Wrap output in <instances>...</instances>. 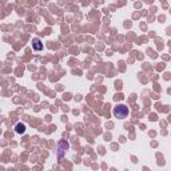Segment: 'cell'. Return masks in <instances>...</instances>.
Returning <instances> with one entry per match:
<instances>
[{"label": "cell", "instance_id": "1", "mask_svg": "<svg viewBox=\"0 0 171 171\" xmlns=\"http://www.w3.org/2000/svg\"><path fill=\"white\" fill-rule=\"evenodd\" d=\"M114 116L118 118V119H124V118L128 116L130 111H128V107L124 106V104H116L114 107Z\"/></svg>", "mask_w": 171, "mask_h": 171}, {"label": "cell", "instance_id": "2", "mask_svg": "<svg viewBox=\"0 0 171 171\" xmlns=\"http://www.w3.org/2000/svg\"><path fill=\"white\" fill-rule=\"evenodd\" d=\"M32 47H34L35 51H40V50H43V43L40 42V39L35 37V39L32 40Z\"/></svg>", "mask_w": 171, "mask_h": 171}, {"label": "cell", "instance_id": "3", "mask_svg": "<svg viewBox=\"0 0 171 171\" xmlns=\"http://www.w3.org/2000/svg\"><path fill=\"white\" fill-rule=\"evenodd\" d=\"M15 131L18 134H24L26 132V124H24V123H18V124L15 126Z\"/></svg>", "mask_w": 171, "mask_h": 171}]
</instances>
